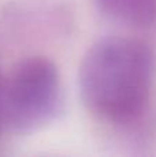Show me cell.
I'll list each match as a JSON object with an SVG mask.
<instances>
[{
    "label": "cell",
    "mask_w": 156,
    "mask_h": 157,
    "mask_svg": "<svg viewBox=\"0 0 156 157\" xmlns=\"http://www.w3.org/2000/svg\"><path fill=\"white\" fill-rule=\"evenodd\" d=\"M105 17L133 28L156 24V0H94Z\"/></svg>",
    "instance_id": "cell-3"
},
{
    "label": "cell",
    "mask_w": 156,
    "mask_h": 157,
    "mask_svg": "<svg viewBox=\"0 0 156 157\" xmlns=\"http://www.w3.org/2000/svg\"><path fill=\"white\" fill-rule=\"evenodd\" d=\"M155 71L154 51L144 41L104 39L86 52L80 63V97L99 121L131 125L148 110Z\"/></svg>",
    "instance_id": "cell-1"
},
{
    "label": "cell",
    "mask_w": 156,
    "mask_h": 157,
    "mask_svg": "<svg viewBox=\"0 0 156 157\" xmlns=\"http://www.w3.org/2000/svg\"><path fill=\"white\" fill-rule=\"evenodd\" d=\"M64 91L60 72L46 57L19 61L0 86V119L14 134H32L61 113Z\"/></svg>",
    "instance_id": "cell-2"
},
{
    "label": "cell",
    "mask_w": 156,
    "mask_h": 157,
    "mask_svg": "<svg viewBox=\"0 0 156 157\" xmlns=\"http://www.w3.org/2000/svg\"><path fill=\"white\" fill-rule=\"evenodd\" d=\"M2 75H0V86H2ZM3 130H4V128H3V124H2V119H0V135H2V132H3Z\"/></svg>",
    "instance_id": "cell-4"
}]
</instances>
